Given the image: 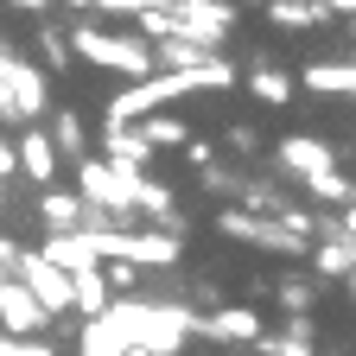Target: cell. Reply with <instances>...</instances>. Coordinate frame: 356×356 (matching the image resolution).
Instances as JSON below:
<instances>
[{
    "mask_svg": "<svg viewBox=\"0 0 356 356\" xmlns=\"http://www.w3.org/2000/svg\"><path fill=\"white\" fill-rule=\"evenodd\" d=\"M108 331L121 337V350L127 356H140V350H153V356H178L185 350V337L197 331V312L185 305V299H147V293H121V299H108Z\"/></svg>",
    "mask_w": 356,
    "mask_h": 356,
    "instance_id": "cell-1",
    "label": "cell"
},
{
    "mask_svg": "<svg viewBox=\"0 0 356 356\" xmlns=\"http://www.w3.org/2000/svg\"><path fill=\"white\" fill-rule=\"evenodd\" d=\"M280 165H286L318 204L350 210V178L337 172V159H331V147L318 140V134H286V140H280Z\"/></svg>",
    "mask_w": 356,
    "mask_h": 356,
    "instance_id": "cell-2",
    "label": "cell"
},
{
    "mask_svg": "<svg viewBox=\"0 0 356 356\" xmlns=\"http://www.w3.org/2000/svg\"><path fill=\"white\" fill-rule=\"evenodd\" d=\"M64 38H70V58H89V64H102V70H121V76H134V83L159 76V70H153V51H147L134 32H108V26H64Z\"/></svg>",
    "mask_w": 356,
    "mask_h": 356,
    "instance_id": "cell-3",
    "label": "cell"
},
{
    "mask_svg": "<svg viewBox=\"0 0 356 356\" xmlns=\"http://www.w3.org/2000/svg\"><path fill=\"white\" fill-rule=\"evenodd\" d=\"M140 178L147 172H115L102 159H83L76 165V204H89V210H102V216H115V222L134 229V185H140Z\"/></svg>",
    "mask_w": 356,
    "mask_h": 356,
    "instance_id": "cell-4",
    "label": "cell"
},
{
    "mask_svg": "<svg viewBox=\"0 0 356 356\" xmlns=\"http://www.w3.org/2000/svg\"><path fill=\"white\" fill-rule=\"evenodd\" d=\"M44 108H51L44 70L26 64V58H7V70H0V121H13V127H38Z\"/></svg>",
    "mask_w": 356,
    "mask_h": 356,
    "instance_id": "cell-5",
    "label": "cell"
},
{
    "mask_svg": "<svg viewBox=\"0 0 356 356\" xmlns=\"http://www.w3.org/2000/svg\"><path fill=\"white\" fill-rule=\"evenodd\" d=\"M172 19H178L172 38L197 44V51H216V58H222V44H229V32H236V7H222V0H178Z\"/></svg>",
    "mask_w": 356,
    "mask_h": 356,
    "instance_id": "cell-6",
    "label": "cell"
},
{
    "mask_svg": "<svg viewBox=\"0 0 356 356\" xmlns=\"http://www.w3.org/2000/svg\"><path fill=\"white\" fill-rule=\"evenodd\" d=\"M58 153H51V140H44V127H19L13 134V172H26L32 178V185H44V191H51L58 185Z\"/></svg>",
    "mask_w": 356,
    "mask_h": 356,
    "instance_id": "cell-7",
    "label": "cell"
},
{
    "mask_svg": "<svg viewBox=\"0 0 356 356\" xmlns=\"http://www.w3.org/2000/svg\"><path fill=\"white\" fill-rule=\"evenodd\" d=\"M197 331L216 343H261V312L254 305H210V312H197Z\"/></svg>",
    "mask_w": 356,
    "mask_h": 356,
    "instance_id": "cell-8",
    "label": "cell"
},
{
    "mask_svg": "<svg viewBox=\"0 0 356 356\" xmlns=\"http://www.w3.org/2000/svg\"><path fill=\"white\" fill-rule=\"evenodd\" d=\"M38 331H51V318L32 305L19 280H0V337H38Z\"/></svg>",
    "mask_w": 356,
    "mask_h": 356,
    "instance_id": "cell-9",
    "label": "cell"
},
{
    "mask_svg": "<svg viewBox=\"0 0 356 356\" xmlns=\"http://www.w3.org/2000/svg\"><path fill=\"white\" fill-rule=\"evenodd\" d=\"M350 19V0H267V26H286V32H305V26H325V19Z\"/></svg>",
    "mask_w": 356,
    "mask_h": 356,
    "instance_id": "cell-10",
    "label": "cell"
},
{
    "mask_svg": "<svg viewBox=\"0 0 356 356\" xmlns=\"http://www.w3.org/2000/svg\"><path fill=\"white\" fill-rule=\"evenodd\" d=\"M32 254H38L44 267H58V274H89V267H102L83 229H70V236H44V242H38Z\"/></svg>",
    "mask_w": 356,
    "mask_h": 356,
    "instance_id": "cell-11",
    "label": "cell"
},
{
    "mask_svg": "<svg viewBox=\"0 0 356 356\" xmlns=\"http://www.w3.org/2000/svg\"><path fill=\"white\" fill-rule=\"evenodd\" d=\"M178 248H185V242H172V236L140 229V222H134L127 242H121V267H134V274H140V267H172V261H178Z\"/></svg>",
    "mask_w": 356,
    "mask_h": 356,
    "instance_id": "cell-12",
    "label": "cell"
},
{
    "mask_svg": "<svg viewBox=\"0 0 356 356\" xmlns=\"http://www.w3.org/2000/svg\"><path fill=\"white\" fill-rule=\"evenodd\" d=\"M96 159L115 165V172H147V165H153V147H147L134 127H102V153H96Z\"/></svg>",
    "mask_w": 356,
    "mask_h": 356,
    "instance_id": "cell-13",
    "label": "cell"
},
{
    "mask_svg": "<svg viewBox=\"0 0 356 356\" xmlns=\"http://www.w3.org/2000/svg\"><path fill=\"white\" fill-rule=\"evenodd\" d=\"M38 222H44V236H70L76 222H83V204H76V191H64V185L38 191Z\"/></svg>",
    "mask_w": 356,
    "mask_h": 356,
    "instance_id": "cell-14",
    "label": "cell"
},
{
    "mask_svg": "<svg viewBox=\"0 0 356 356\" xmlns=\"http://www.w3.org/2000/svg\"><path fill=\"white\" fill-rule=\"evenodd\" d=\"M44 140H51L58 159H76V165L89 159V134H83V115H76V108H58L51 127H44Z\"/></svg>",
    "mask_w": 356,
    "mask_h": 356,
    "instance_id": "cell-15",
    "label": "cell"
},
{
    "mask_svg": "<svg viewBox=\"0 0 356 356\" xmlns=\"http://www.w3.org/2000/svg\"><path fill=\"white\" fill-rule=\"evenodd\" d=\"M299 83L318 89V96H350V89H356V64L350 58H318V64L299 70Z\"/></svg>",
    "mask_w": 356,
    "mask_h": 356,
    "instance_id": "cell-16",
    "label": "cell"
},
{
    "mask_svg": "<svg viewBox=\"0 0 356 356\" xmlns=\"http://www.w3.org/2000/svg\"><path fill=\"white\" fill-rule=\"evenodd\" d=\"M108 286H102V267H89V274H70V312H76V318L89 325V318H102V312H108Z\"/></svg>",
    "mask_w": 356,
    "mask_h": 356,
    "instance_id": "cell-17",
    "label": "cell"
},
{
    "mask_svg": "<svg viewBox=\"0 0 356 356\" xmlns=\"http://www.w3.org/2000/svg\"><path fill=\"white\" fill-rule=\"evenodd\" d=\"M134 216H147L140 229H153V222L178 216V204H172V185H159V178H140V185H134Z\"/></svg>",
    "mask_w": 356,
    "mask_h": 356,
    "instance_id": "cell-18",
    "label": "cell"
},
{
    "mask_svg": "<svg viewBox=\"0 0 356 356\" xmlns=\"http://www.w3.org/2000/svg\"><path fill=\"white\" fill-rule=\"evenodd\" d=\"M134 26H140L134 38H140L147 51H153V44H165V38L178 32V19H172V7H165V0H140V7H134Z\"/></svg>",
    "mask_w": 356,
    "mask_h": 356,
    "instance_id": "cell-19",
    "label": "cell"
},
{
    "mask_svg": "<svg viewBox=\"0 0 356 356\" xmlns=\"http://www.w3.org/2000/svg\"><path fill=\"white\" fill-rule=\"evenodd\" d=\"M305 254H312V261H318V274H325V280H337V286H350V274H356V254H350V248H337V242H312Z\"/></svg>",
    "mask_w": 356,
    "mask_h": 356,
    "instance_id": "cell-20",
    "label": "cell"
},
{
    "mask_svg": "<svg viewBox=\"0 0 356 356\" xmlns=\"http://www.w3.org/2000/svg\"><path fill=\"white\" fill-rule=\"evenodd\" d=\"M76 356H127V350H121V337L108 331V318H89V325L76 331Z\"/></svg>",
    "mask_w": 356,
    "mask_h": 356,
    "instance_id": "cell-21",
    "label": "cell"
},
{
    "mask_svg": "<svg viewBox=\"0 0 356 356\" xmlns=\"http://www.w3.org/2000/svg\"><path fill=\"white\" fill-rule=\"evenodd\" d=\"M248 89H254V96H261V102H274V108H286V102H293V76H280L274 64H254V76H248Z\"/></svg>",
    "mask_w": 356,
    "mask_h": 356,
    "instance_id": "cell-22",
    "label": "cell"
},
{
    "mask_svg": "<svg viewBox=\"0 0 356 356\" xmlns=\"http://www.w3.org/2000/svg\"><path fill=\"white\" fill-rule=\"evenodd\" d=\"M134 134H140V140H147L153 153H159V147H185V140H191V134L178 127V115H147V121L134 127Z\"/></svg>",
    "mask_w": 356,
    "mask_h": 356,
    "instance_id": "cell-23",
    "label": "cell"
},
{
    "mask_svg": "<svg viewBox=\"0 0 356 356\" xmlns=\"http://www.w3.org/2000/svg\"><path fill=\"white\" fill-rule=\"evenodd\" d=\"M38 58L51 64V70H64V64H70V38H64V26H58V19H44V26H38Z\"/></svg>",
    "mask_w": 356,
    "mask_h": 356,
    "instance_id": "cell-24",
    "label": "cell"
},
{
    "mask_svg": "<svg viewBox=\"0 0 356 356\" xmlns=\"http://www.w3.org/2000/svg\"><path fill=\"white\" fill-rule=\"evenodd\" d=\"M280 305H286V318H312V305H318V293H312L305 280H274Z\"/></svg>",
    "mask_w": 356,
    "mask_h": 356,
    "instance_id": "cell-25",
    "label": "cell"
},
{
    "mask_svg": "<svg viewBox=\"0 0 356 356\" xmlns=\"http://www.w3.org/2000/svg\"><path fill=\"white\" fill-rule=\"evenodd\" d=\"M254 242H261V248H274V254H305V242H293V236L280 229V222H274V216H267V222L254 216Z\"/></svg>",
    "mask_w": 356,
    "mask_h": 356,
    "instance_id": "cell-26",
    "label": "cell"
},
{
    "mask_svg": "<svg viewBox=\"0 0 356 356\" xmlns=\"http://www.w3.org/2000/svg\"><path fill=\"white\" fill-rule=\"evenodd\" d=\"M216 229L229 236V242H254V216L236 210V204H222V210H216Z\"/></svg>",
    "mask_w": 356,
    "mask_h": 356,
    "instance_id": "cell-27",
    "label": "cell"
},
{
    "mask_svg": "<svg viewBox=\"0 0 356 356\" xmlns=\"http://www.w3.org/2000/svg\"><path fill=\"white\" fill-rule=\"evenodd\" d=\"M318 242H337V248H350V242H356V216H350V210H337V216H318Z\"/></svg>",
    "mask_w": 356,
    "mask_h": 356,
    "instance_id": "cell-28",
    "label": "cell"
},
{
    "mask_svg": "<svg viewBox=\"0 0 356 356\" xmlns=\"http://www.w3.org/2000/svg\"><path fill=\"white\" fill-rule=\"evenodd\" d=\"M191 83H197V89H229V83H236V64H229V58H210Z\"/></svg>",
    "mask_w": 356,
    "mask_h": 356,
    "instance_id": "cell-29",
    "label": "cell"
},
{
    "mask_svg": "<svg viewBox=\"0 0 356 356\" xmlns=\"http://www.w3.org/2000/svg\"><path fill=\"white\" fill-rule=\"evenodd\" d=\"M254 350H261V356H318V350H312L305 337H286V331H280V337H261Z\"/></svg>",
    "mask_w": 356,
    "mask_h": 356,
    "instance_id": "cell-30",
    "label": "cell"
},
{
    "mask_svg": "<svg viewBox=\"0 0 356 356\" xmlns=\"http://www.w3.org/2000/svg\"><path fill=\"white\" fill-rule=\"evenodd\" d=\"M204 191H216V197H229V204H236V197H242V178H236V172H222V165H210V172H204Z\"/></svg>",
    "mask_w": 356,
    "mask_h": 356,
    "instance_id": "cell-31",
    "label": "cell"
},
{
    "mask_svg": "<svg viewBox=\"0 0 356 356\" xmlns=\"http://www.w3.org/2000/svg\"><path fill=\"white\" fill-rule=\"evenodd\" d=\"M0 356H58L44 337H0Z\"/></svg>",
    "mask_w": 356,
    "mask_h": 356,
    "instance_id": "cell-32",
    "label": "cell"
},
{
    "mask_svg": "<svg viewBox=\"0 0 356 356\" xmlns=\"http://www.w3.org/2000/svg\"><path fill=\"white\" fill-rule=\"evenodd\" d=\"M185 159H191L197 172H210V165H216V147H210V140H185Z\"/></svg>",
    "mask_w": 356,
    "mask_h": 356,
    "instance_id": "cell-33",
    "label": "cell"
},
{
    "mask_svg": "<svg viewBox=\"0 0 356 356\" xmlns=\"http://www.w3.org/2000/svg\"><path fill=\"white\" fill-rule=\"evenodd\" d=\"M229 147H236V153H254V147H261V134L242 127V121H229Z\"/></svg>",
    "mask_w": 356,
    "mask_h": 356,
    "instance_id": "cell-34",
    "label": "cell"
},
{
    "mask_svg": "<svg viewBox=\"0 0 356 356\" xmlns=\"http://www.w3.org/2000/svg\"><path fill=\"white\" fill-rule=\"evenodd\" d=\"M286 337H305V343H318V325H312V318H293V325H286Z\"/></svg>",
    "mask_w": 356,
    "mask_h": 356,
    "instance_id": "cell-35",
    "label": "cell"
},
{
    "mask_svg": "<svg viewBox=\"0 0 356 356\" xmlns=\"http://www.w3.org/2000/svg\"><path fill=\"white\" fill-rule=\"evenodd\" d=\"M13 261H19V242H7V236H0V274H13Z\"/></svg>",
    "mask_w": 356,
    "mask_h": 356,
    "instance_id": "cell-36",
    "label": "cell"
},
{
    "mask_svg": "<svg viewBox=\"0 0 356 356\" xmlns=\"http://www.w3.org/2000/svg\"><path fill=\"white\" fill-rule=\"evenodd\" d=\"M7 58H13V51H0V70H7Z\"/></svg>",
    "mask_w": 356,
    "mask_h": 356,
    "instance_id": "cell-37",
    "label": "cell"
},
{
    "mask_svg": "<svg viewBox=\"0 0 356 356\" xmlns=\"http://www.w3.org/2000/svg\"><path fill=\"white\" fill-rule=\"evenodd\" d=\"M0 280H13V274H0Z\"/></svg>",
    "mask_w": 356,
    "mask_h": 356,
    "instance_id": "cell-38",
    "label": "cell"
},
{
    "mask_svg": "<svg viewBox=\"0 0 356 356\" xmlns=\"http://www.w3.org/2000/svg\"><path fill=\"white\" fill-rule=\"evenodd\" d=\"M140 356H153V350H140Z\"/></svg>",
    "mask_w": 356,
    "mask_h": 356,
    "instance_id": "cell-39",
    "label": "cell"
}]
</instances>
